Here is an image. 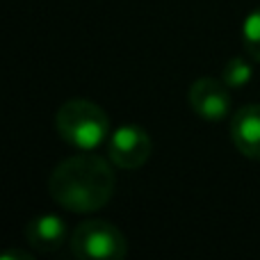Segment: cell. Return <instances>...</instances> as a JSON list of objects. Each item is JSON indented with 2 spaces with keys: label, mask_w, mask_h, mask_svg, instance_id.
<instances>
[{
  "label": "cell",
  "mask_w": 260,
  "mask_h": 260,
  "mask_svg": "<svg viewBox=\"0 0 260 260\" xmlns=\"http://www.w3.org/2000/svg\"><path fill=\"white\" fill-rule=\"evenodd\" d=\"M71 251L80 260H121L128 253V240L121 231L110 221L91 219L82 221L73 229Z\"/></svg>",
  "instance_id": "cell-3"
},
{
  "label": "cell",
  "mask_w": 260,
  "mask_h": 260,
  "mask_svg": "<svg viewBox=\"0 0 260 260\" xmlns=\"http://www.w3.org/2000/svg\"><path fill=\"white\" fill-rule=\"evenodd\" d=\"M251 73H253V67L249 59L244 57H231L224 62L221 67V80L226 82L229 87H244L249 80H251Z\"/></svg>",
  "instance_id": "cell-9"
},
{
  "label": "cell",
  "mask_w": 260,
  "mask_h": 260,
  "mask_svg": "<svg viewBox=\"0 0 260 260\" xmlns=\"http://www.w3.org/2000/svg\"><path fill=\"white\" fill-rule=\"evenodd\" d=\"M187 101L194 114L206 121H221L231 114V91L224 80L212 76L197 78L189 87Z\"/></svg>",
  "instance_id": "cell-5"
},
{
  "label": "cell",
  "mask_w": 260,
  "mask_h": 260,
  "mask_svg": "<svg viewBox=\"0 0 260 260\" xmlns=\"http://www.w3.org/2000/svg\"><path fill=\"white\" fill-rule=\"evenodd\" d=\"M242 46L249 59L260 64V7H256L242 25Z\"/></svg>",
  "instance_id": "cell-8"
},
{
  "label": "cell",
  "mask_w": 260,
  "mask_h": 260,
  "mask_svg": "<svg viewBox=\"0 0 260 260\" xmlns=\"http://www.w3.org/2000/svg\"><path fill=\"white\" fill-rule=\"evenodd\" d=\"M25 238L35 251L53 253L69 240V229L62 217L44 212L39 217H32L25 226Z\"/></svg>",
  "instance_id": "cell-7"
},
{
  "label": "cell",
  "mask_w": 260,
  "mask_h": 260,
  "mask_svg": "<svg viewBox=\"0 0 260 260\" xmlns=\"http://www.w3.org/2000/svg\"><path fill=\"white\" fill-rule=\"evenodd\" d=\"M231 139L244 157L260 162V103L242 105L233 112Z\"/></svg>",
  "instance_id": "cell-6"
},
{
  "label": "cell",
  "mask_w": 260,
  "mask_h": 260,
  "mask_svg": "<svg viewBox=\"0 0 260 260\" xmlns=\"http://www.w3.org/2000/svg\"><path fill=\"white\" fill-rule=\"evenodd\" d=\"M114 171L105 157L85 151L62 160L48 176V194L64 210L87 215L110 203L114 194Z\"/></svg>",
  "instance_id": "cell-1"
},
{
  "label": "cell",
  "mask_w": 260,
  "mask_h": 260,
  "mask_svg": "<svg viewBox=\"0 0 260 260\" xmlns=\"http://www.w3.org/2000/svg\"><path fill=\"white\" fill-rule=\"evenodd\" d=\"M0 260H32V253H25L21 249H12V251H5Z\"/></svg>",
  "instance_id": "cell-10"
},
{
  "label": "cell",
  "mask_w": 260,
  "mask_h": 260,
  "mask_svg": "<svg viewBox=\"0 0 260 260\" xmlns=\"http://www.w3.org/2000/svg\"><path fill=\"white\" fill-rule=\"evenodd\" d=\"M153 153V139L142 126H121L108 137V157L119 169H139Z\"/></svg>",
  "instance_id": "cell-4"
},
{
  "label": "cell",
  "mask_w": 260,
  "mask_h": 260,
  "mask_svg": "<svg viewBox=\"0 0 260 260\" xmlns=\"http://www.w3.org/2000/svg\"><path fill=\"white\" fill-rule=\"evenodd\" d=\"M55 130L73 148L94 151L110 137V117L87 99H71L55 114Z\"/></svg>",
  "instance_id": "cell-2"
}]
</instances>
